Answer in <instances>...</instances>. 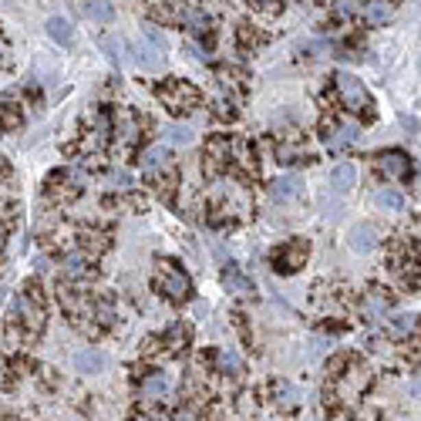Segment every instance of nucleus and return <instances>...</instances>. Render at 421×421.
Segmentation results:
<instances>
[{"instance_id": "obj_1", "label": "nucleus", "mask_w": 421, "mask_h": 421, "mask_svg": "<svg viewBox=\"0 0 421 421\" xmlns=\"http://www.w3.org/2000/svg\"><path fill=\"white\" fill-rule=\"evenodd\" d=\"M158 98L165 101V108H169V112H192V108H195V101H199L195 88L186 84V81H172V84H165V88L158 91Z\"/></svg>"}, {"instance_id": "obj_2", "label": "nucleus", "mask_w": 421, "mask_h": 421, "mask_svg": "<svg viewBox=\"0 0 421 421\" xmlns=\"http://www.w3.org/2000/svg\"><path fill=\"white\" fill-rule=\"evenodd\" d=\"M337 91H341V101H344L350 112H364L368 105H371V98H368V88L357 81L354 75H337Z\"/></svg>"}, {"instance_id": "obj_3", "label": "nucleus", "mask_w": 421, "mask_h": 421, "mask_svg": "<svg viewBox=\"0 0 421 421\" xmlns=\"http://www.w3.org/2000/svg\"><path fill=\"white\" fill-rule=\"evenodd\" d=\"M162 290H165L172 300H186V297H189V276H186L182 269L165 267V273H162Z\"/></svg>"}, {"instance_id": "obj_4", "label": "nucleus", "mask_w": 421, "mask_h": 421, "mask_svg": "<svg viewBox=\"0 0 421 421\" xmlns=\"http://www.w3.org/2000/svg\"><path fill=\"white\" fill-rule=\"evenodd\" d=\"M374 243H378V232H374V226H368V223H357V226H350V232H347V246L354 253H371Z\"/></svg>"}, {"instance_id": "obj_5", "label": "nucleus", "mask_w": 421, "mask_h": 421, "mask_svg": "<svg viewBox=\"0 0 421 421\" xmlns=\"http://www.w3.org/2000/svg\"><path fill=\"white\" fill-rule=\"evenodd\" d=\"M304 263H306V243L304 239H293V243H290V250H283V253L276 256L280 273H293V269H300Z\"/></svg>"}, {"instance_id": "obj_6", "label": "nucleus", "mask_w": 421, "mask_h": 421, "mask_svg": "<svg viewBox=\"0 0 421 421\" xmlns=\"http://www.w3.org/2000/svg\"><path fill=\"white\" fill-rule=\"evenodd\" d=\"M391 17H394V10H391V3H387V0H368V7H364V21H368L371 27H384V24H391Z\"/></svg>"}, {"instance_id": "obj_7", "label": "nucleus", "mask_w": 421, "mask_h": 421, "mask_svg": "<svg viewBox=\"0 0 421 421\" xmlns=\"http://www.w3.org/2000/svg\"><path fill=\"white\" fill-rule=\"evenodd\" d=\"M354 182H357V172H354L350 162H341V165L330 169V189L334 192H350L354 189Z\"/></svg>"}, {"instance_id": "obj_8", "label": "nucleus", "mask_w": 421, "mask_h": 421, "mask_svg": "<svg viewBox=\"0 0 421 421\" xmlns=\"http://www.w3.org/2000/svg\"><path fill=\"white\" fill-rule=\"evenodd\" d=\"M381 169L391 176V179H408L411 176V165L401 152H384L381 155Z\"/></svg>"}, {"instance_id": "obj_9", "label": "nucleus", "mask_w": 421, "mask_h": 421, "mask_svg": "<svg viewBox=\"0 0 421 421\" xmlns=\"http://www.w3.org/2000/svg\"><path fill=\"white\" fill-rule=\"evenodd\" d=\"M135 51H139V61H142V64H145V68H158V64H162V51H165V47H158V44H155V40H139V47H135Z\"/></svg>"}, {"instance_id": "obj_10", "label": "nucleus", "mask_w": 421, "mask_h": 421, "mask_svg": "<svg viewBox=\"0 0 421 421\" xmlns=\"http://www.w3.org/2000/svg\"><path fill=\"white\" fill-rule=\"evenodd\" d=\"M142 165H145L149 172L165 169V165H169V149H165V145H152V149H145V152H142Z\"/></svg>"}, {"instance_id": "obj_11", "label": "nucleus", "mask_w": 421, "mask_h": 421, "mask_svg": "<svg viewBox=\"0 0 421 421\" xmlns=\"http://www.w3.org/2000/svg\"><path fill=\"white\" fill-rule=\"evenodd\" d=\"M304 182H300V176H283V179H276L273 182V199H293L297 195V189H300Z\"/></svg>"}, {"instance_id": "obj_12", "label": "nucleus", "mask_w": 421, "mask_h": 421, "mask_svg": "<svg viewBox=\"0 0 421 421\" xmlns=\"http://www.w3.org/2000/svg\"><path fill=\"white\" fill-rule=\"evenodd\" d=\"M84 14H88L91 21H101V24H108V21L115 17V7H112L108 0H88V3H84Z\"/></svg>"}, {"instance_id": "obj_13", "label": "nucleus", "mask_w": 421, "mask_h": 421, "mask_svg": "<svg viewBox=\"0 0 421 421\" xmlns=\"http://www.w3.org/2000/svg\"><path fill=\"white\" fill-rule=\"evenodd\" d=\"M75 368L77 371H101V368H105V354H98V350H81V354H75Z\"/></svg>"}, {"instance_id": "obj_14", "label": "nucleus", "mask_w": 421, "mask_h": 421, "mask_svg": "<svg viewBox=\"0 0 421 421\" xmlns=\"http://www.w3.org/2000/svg\"><path fill=\"white\" fill-rule=\"evenodd\" d=\"M47 34L58 40V44H71V38H75V34H71V24H68L64 17H51V21H47Z\"/></svg>"}, {"instance_id": "obj_15", "label": "nucleus", "mask_w": 421, "mask_h": 421, "mask_svg": "<svg viewBox=\"0 0 421 421\" xmlns=\"http://www.w3.org/2000/svg\"><path fill=\"white\" fill-rule=\"evenodd\" d=\"M374 202H378L381 209H387V213H398V209L405 206V199H401L398 189H378L374 192Z\"/></svg>"}, {"instance_id": "obj_16", "label": "nucleus", "mask_w": 421, "mask_h": 421, "mask_svg": "<svg viewBox=\"0 0 421 421\" xmlns=\"http://www.w3.org/2000/svg\"><path fill=\"white\" fill-rule=\"evenodd\" d=\"M142 391H145V398H162V394L169 391V378H165V374H149V378L142 381Z\"/></svg>"}, {"instance_id": "obj_17", "label": "nucleus", "mask_w": 421, "mask_h": 421, "mask_svg": "<svg viewBox=\"0 0 421 421\" xmlns=\"http://www.w3.org/2000/svg\"><path fill=\"white\" fill-rule=\"evenodd\" d=\"M327 142H330L334 149H341V145H350V142H357V125H341V128H334Z\"/></svg>"}, {"instance_id": "obj_18", "label": "nucleus", "mask_w": 421, "mask_h": 421, "mask_svg": "<svg viewBox=\"0 0 421 421\" xmlns=\"http://www.w3.org/2000/svg\"><path fill=\"white\" fill-rule=\"evenodd\" d=\"M165 135H169V142H172V145H189L192 142V132L186 128V125H169V128H165Z\"/></svg>"}, {"instance_id": "obj_19", "label": "nucleus", "mask_w": 421, "mask_h": 421, "mask_svg": "<svg viewBox=\"0 0 421 421\" xmlns=\"http://www.w3.org/2000/svg\"><path fill=\"white\" fill-rule=\"evenodd\" d=\"M415 317L411 313H401V317H394V324H391V334H398V337H405V334H411L415 330Z\"/></svg>"}, {"instance_id": "obj_20", "label": "nucleus", "mask_w": 421, "mask_h": 421, "mask_svg": "<svg viewBox=\"0 0 421 421\" xmlns=\"http://www.w3.org/2000/svg\"><path fill=\"white\" fill-rule=\"evenodd\" d=\"M317 206L324 209V216H327V219H337V216H341V206H337L327 192H320V195H317Z\"/></svg>"}, {"instance_id": "obj_21", "label": "nucleus", "mask_w": 421, "mask_h": 421, "mask_svg": "<svg viewBox=\"0 0 421 421\" xmlns=\"http://www.w3.org/2000/svg\"><path fill=\"white\" fill-rule=\"evenodd\" d=\"M253 7L263 14H280V0H253Z\"/></svg>"}, {"instance_id": "obj_22", "label": "nucleus", "mask_w": 421, "mask_h": 421, "mask_svg": "<svg viewBox=\"0 0 421 421\" xmlns=\"http://www.w3.org/2000/svg\"><path fill=\"white\" fill-rule=\"evenodd\" d=\"M219 364H223L226 371H239V368H243V364H239V357L230 354V350H226V354H219Z\"/></svg>"}, {"instance_id": "obj_23", "label": "nucleus", "mask_w": 421, "mask_h": 421, "mask_svg": "<svg viewBox=\"0 0 421 421\" xmlns=\"http://www.w3.org/2000/svg\"><path fill=\"white\" fill-rule=\"evenodd\" d=\"M64 269H68L71 276H81V273H84V263H81V256H68V260H64Z\"/></svg>"}, {"instance_id": "obj_24", "label": "nucleus", "mask_w": 421, "mask_h": 421, "mask_svg": "<svg viewBox=\"0 0 421 421\" xmlns=\"http://www.w3.org/2000/svg\"><path fill=\"white\" fill-rule=\"evenodd\" d=\"M182 341H186V330L182 327H172L169 330V344H182Z\"/></svg>"}, {"instance_id": "obj_25", "label": "nucleus", "mask_w": 421, "mask_h": 421, "mask_svg": "<svg viewBox=\"0 0 421 421\" xmlns=\"http://www.w3.org/2000/svg\"><path fill=\"white\" fill-rule=\"evenodd\" d=\"M337 10H341V14H354V0H344V3H337Z\"/></svg>"}, {"instance_id": "obj_26", "label": "nucleus", "mask_w": 421, "mask_h": 421, "mask_svg": "<svg viewBox=\"0 0 421 421\" xmlns=\"http://www.w3.org/2000/svg\"><path fill=\"white\" fill-rule=\"evenodd\" d=\"M411 391H415V394H421V381H415V384H411Z\"/></svg>"}]
</instances>
